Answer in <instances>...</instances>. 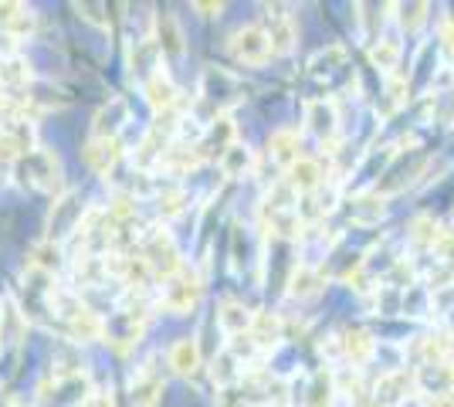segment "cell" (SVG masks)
Returning <instances> with one entry per match:
<instances>
[{"label": "cell", "instance_id": "cell-1", "mask_svg": "<svg viewBox=\"0 0 454 407\" xmlns=\"http://www.w3.org/2000/svg\"><path fill=\"white\" fill-rule=\"evenodd\" d=\"M14 176H18L20 187H31V191H44V194H61L65 180H61V160L58 153L35 146L31 153H20L14 163Z\"/></svg>", "mask_w": 454, "mask_h": 407}, {"label": "cell", "instance_id": "cell-2", "mask_svg": "<svg viewBox=\"0 0 454 407\" xmlns=\"http://www.w3.org/2000/svg\"><path fill=\"white\" fill-rule=\"evenodd\" d=\"M200 292H204V282H200L197 269L180 265L173 275L160 278V289H156V306L180 316V312H190L197 302H200Z\"/></svg>", "mask_w": 454, "mask_h": 407}, {"label": "cell", "instance_id": "cell-3", "mask_svg": "<svg viewBox=\"0 0 454 407\" xmlns=\"http://www.w3.org/2000/svg\"><path fill=\"white\" fill-rule=\"evenodd\" d=\"M139 258L146 262V269L160 278H167L173 271L184 265V258L176 252V241L170 238L167 228H153V231H143L139 238Z\"/></svg>", "mask_w": 454, "mask_h": 407}, {"label": "cell", "instance_id": "cell-4", "mask_svg": "<svg viewBox=\"0 0 454 407\" xmlns=\"http://www.w3.org/2000/svg\"><path fill=\"white\" fill-rule=\"evenodd\" d=\"M305 129L319 136L325 146H333L340 139V106H336V98H309L305 102Z\"/></svg>", "mask_w": 454, "mask_h": 407}, {"label": "cell", "instance_id": "cell-5", "mask_svg": "<svg viewBox=\"0 0 454 407\" xmlns=\"http://www.w3.org/2000/svg\"><path fill=\"white\" fill-rule=\"evenodd\" d=\"M231 59L241 61V65H265L271 59V41H268L265 27H258V24H251V27H241L234 38H231Z\"/></svg>", "mask_w": 454, "mask_h": 407}, {"label": "cell", "instance_id": "cell-6", "mask_svg": "<svg viewBox=\"0 0 454 407\" xmlns=\"http://www.w3.org/2000/svg\"><path fill=\"white\" fill-rule=\"evenodd\" d=\"M200 89H204V98L214 102L217 109L234 106V102H241V96H245V89H241L238 75H231L227 68H207V72H204V82H200Z\"/></svg>", "mask_w": 454, "mask_h": 407}, {"label": "cell", "instance_id": "cell-7", "mask_svg": "<svg viewBox=\"0 0 454 407\" xmlns=\"http://www.w3.org/2000/svg\"><path fill=\"white\" fill-rule=\"evenodd\" d=\"M417 387V377L407 370H394L380 377L377 390H373V407H397L411 397V390Z\"/></svg>", "mask_w": 454, "mask_h": 407}, {"label": "cell", "instance_id": "cell-8", "mask_svg": "<svg viewBox=\"0 0 454 407\" xmlns=\"http://www.w3.org/2000/svg\"><path fill=\"white\" fill-rule=\"evenodd\" d=\"M336 347H340V360H346L353 370H360L363 364H370V360H373V353H377V340L363 330H342L340 336H336Z\"/></svg>", "mask_w": 454, "mask_h": 407}, {"label": "cell", "instance_id": "cell-9", "mask_svg": "<svg viewBox=\"0 0 454 407\" xmlns=\"http://www.w3.org/2000/svg\"><path fill=\"white\" fill-rule=\"evenodd\" d=\"M126 122H129V106H126V98L122 96H113L102 109H98V116H95L92 139H119V133H122Z\"/></svg>", "mask_w": 454, "mask_h": 407}, {"label": "cell", "instance_id": "cell-10", "mask_svg": "<svg viewBox=\"0 0 454 407\" xmlns=\"http://www.w3.org/2000/svg\"><path fill=\"white\" fill-rule=\"evenodd\" d=\"M31 31H35V14H31L24 4H14V0L0 4V35H7V38H14V41H24Z\"/></svg>", "mask_w": 454, "mask_h": 407}, {"label": "cell", "instance_id": "cell-11", "mask_svg": "<svg viewBox=\"0 0 454 407\" xmlns=\"http://www.w3.org/2000/svg\"><path fill=\"white\" fill-rule=\"evenodd\" d=\"M322 180H325V170H322V160H309V156H299L292 167H288V187L295 191V194H312L316 187H319Z\"/></svg>", "mask_w": 454, "mask_h": 407}, {"label": "cell", "instance_id": "cell-12", "mask_svg": "<svg viewBox=\"0 0 454 407\" xmlns=\"http://www.w3.org/2000/svg\"><path fill=\"white\" fill-rule=\"evenodd\" d=\"M146 92V102H150L156 113H170V109H180V89L173 85V78L167 72H156V75L143 85Z\"/></svg>", "mask_w": 454, "mask_h": 407}, {"label": "cell", "instance_id": "cell-13", "mask_svg": "<svg viewBox=\"0 0 454 407\" xmlns=\"http://www.w3.org/2000/svg\"><path fill=\"white\" fill-rule=\"evenodd\" d=\"M251 323H254V312L247 309L245 302L224 299V302L217 306V326H221L227 336H241V333H251Z\"/></svg>", "mask_w": 454, "mask_h": 407}, {"label": "cell", "instance_id": "cell-14", "mask_svg": "<svg viewBox=\"0 0 454 407\" xmlns=\"http://www.w3.org/2000/svg\"><path fill=\"white\" fill-rule=\"evenodd\" d=\"M251 340H254V347L262 349V356H265L268 349H275L285 340V323L278 316H271V312H258L254 323H251Z\"/></svg>", "mask_w": 454, "mask_h": 407}, {"label": "cell", "instance_id": "cell-15", "mask_svg": "<svg viewBox=\"0 0 454 407\" xmlns=\"http://www.w3.org/2000/svg\"><path fill=\"white\" fill-rule=\"evenodd\" d=\"M85 160L98 174H113V167L122 160V139H92L85 146Z\"/></svg>", "mask_w": 454, "mask_h": 407}, {"label": "cell", "instance_id": "cell-16", "mask_svg": "<svg viewBox=\"0 0 454 407\" xmlns=\"http://www.w3.org/2000/svg\"><path fill=\"white\" fill-rule=\"evenodd\" d=\"M336 373L333 370H319V373H312V380H309V387H305V397L302 404L305 407H333L336 401Z\"/></svg>", "mask_w": 454, "mask_h": 407}, {"label": "cell", "instance_id": "cell-17", "mask_svg": "<svg viewBox=\"0 0 454 407\" xmlns=\"http://www.w3.org/2000/svg\"><path fill=\"white\" fill-rule=\"evenodd\" d=\"M383 211L387 207H383V197L380 194H360L346 204V214H349V221L356 228H373L380 217H383Z\"/></svg>", "mask_w": 454, "mask_h": 407}, {"label": "cell", "instance_id": "cell-18", "mask_svg": "<svg viewBox=\"0 0 454 407\" xmlns=\"http://www.w3.org/2000/svg\"><path fill=\"white\" fill-rule=\"evenodd\" d=\"M160 394H163V380L150 373V370H139L129 387V397H133V407H160Z\"/></svg>", "mask_w": 454, "mask_h": 407}, {"label": "cell", "instance_id": "cell-19", "mask_svg": "<svg viewBox=\"0 0 454 407\" xmlns=\"http://www.w3.org/2000/svg\"><path fill=\"white\" fill-rule=\"evenodd\" d=\"M265 35L271 41V55H285L295 44V24L288 20V14H268Z\"/></svg>", "mask_w": 454, "mask_h": 407}, {"label": "cell", "instance_id": "cell-20", "mask_svg": "<svg viewBox=\"0 0 454 407\" xmlns=\"http://www.w3.org/2000/svg\"><path fill=\"white\" fill-rule=\"evenodd\" d=\"M156 44H160V51H167V55H184V27L176 24V18H170V14H160L156 18Z\"/></svg>", "mask_w": 454, "mask_h": 407}, {"label": "cell", "instance_id": "cell-21", "mask_svg": "<svg viewBox=\"0 0 454 407\" xmlns=\"http://www.w3.org/2000/svg\"><path fill=\"white\" fill-rule=\"evenodd\" d=\"M268 156L278 163V167H292L299 160V133L295 129H278V133L268 139Z\"/></svg>", "mask_w": 454, "mask_h": 407}, {"label": "cell", "instance_id": "cell-22", "mask_svg": "<svg viewBox=\"0 0 454 407\" xmlns=\"http://www.w3.org/2000/svg\"><path fill=\"white\" fill-rule=\"evenodd\" d=\"M170 367L176 373H184V377L197 373V367H200V347H197L193 336H184V340H176L170 347Z\"/></svg>", "mask_w": 454, "mask_h": 407}, {"label": "cell", "instance_id": "cell-23", "mask_svg": "<svg viewBox=\"0 0 454 407\" xmlns=\"http://www.w3.org/2000/svg\"><path fill=\"white\" fill-rule=\"evenodd\" d=\"M254 167H258V156H254V150L241 146V143H231L224 153H221V170H224L227 176H245V174H251Z\"/></svg>", "mask_w": 454, "mask_h": 407}, {"label": "cell", "instance_id": "cell-24", "mask_svg": "<svg viewBox=\"0 0 454 407\" xmlns=\"http://www.w3.org/2000/svg\"><path fill=\"white\" fill-rule=\"evenodd\" d=\"M210 373H214V384L224 390V387H234L241 377H245L247 370H245V364L231 353V349H224V353H217L214 356V367H210Z\"/></svg>", "mask_w": 454, "mask_h": 407}, {"label": "cell", "instance_id": "cell-25", "mask_svg": "<svg viewBox=\"0 0 454 407\" xmlns=\"http://www.w3.org/2000/svg\"><path fill=\"white\" fill-rule=\"evenodd\" d=\"M370 61L377 65L383 75L390 78L394 68L400 65V41L397 38H377V44L370 48Z\"/></svg>", "mask_w": 454, "mask_h": 407}, {"label": "cell", "instance_id": "cell-26", "mask_svg": "<svg viewBox=\"0 0 454 407\" xmlns=\"http://www.w3.org/2000/svg\"><path fill=\"white\" fill-rule=\"evenodd\" d=\"M322 286V275L312 265H299L295 275H292V286H288V295L292 299H312Z\"/></svg>", "mask_w": 454, "mask_h": 407}, {"label": "cell", "instance_id": "cell-27", "mask_svg": "<svg viewBox=\"0 0 454 407\" xmlns=\"http://www.w3.org/2000/svg\"><path fill=\"white\" fill-rule=\"evenodd\" d=\"M27 265L38 271H48V275H55V271L61 269V245H55V241H41V245H35V248H31V258H27Z\"/></svg>", "mask_w": 454, "mask_h": 407}, {"label": "cell", "instance_id": "cell-28", "mask_svg": "<svg viewBox=\"0 0 454 407\" xmlns=\"http://www.w3.org/2000/svg\"><path fill=\"white\" fill-rule=\"evenodd\" d=\"M184 211H187V194H184L180 187L160 194V217H163V221H176Z\"/></svg>", "mask_w": 454, "mask_h": 407}, {"label": "cell", "instance_id": "cell-29", "mask_svg": "<svg viewBox=\"0 0 454 407\" xmlns=\"http://www.w3.org/2000/svg\"><path fill=\"white\" fill-rule=\"evenodd\" d=\"M390 11H397V20L403 24V27H420L424 24V18H427V4H397V7H390Z\"/></svg>", "mask_w": 454, "mask_h": 407}, {"label": "cell", "instance_id": "cell-30", "mask_svg": "<svg viewBox=\"0 0 454 407\" xmlns=\"http://www.w3.org/2000/svg\"><path fill=\"white\" fill-rule=\"evenodd\" d=\"M437 234H441V228L431 217H417L414 224H411V238H414L417 245H424V248H434Z\"/></svg>", "mask_w": 454, "mask_h": 407}, {"label": "cell", "instance_id": "cell-31", "mask_svg": "<svg viewBox=\"0 0 454 407\" xmlns=\"http://www.w3.org/2000/svg\"><path fill=\"white\" fill-rule=\"evenodd\" d=\"M434 252L441 262H454V228H441L434 241Z\"/></svg>", "mask_w": 454, "mask_h": 407}, {"label": "cell", "instance_id": "cell-32", "mask_svg": "<svg viewBox=\"0 0 454 407\" xmlns=\"http://www.w3.org/2000/svg\"><path fill=\"white\" fill-rule=\"evenodd\" d=\"M431 407H454V387L434 390V401H431Z\"/></svg>", "mask_w": 454, "mask_h": 407}, {"label": "cell", "instance_id": "cell-33", "mask_svg": "<svg viewBox=\"0 0 454 407\" xmlns=\"http://www.w3.org/2000/svg\"><path fill=\"white\" fill-rule=\"evenodd\" d=\"M14 401H18L14 394H7V390H0V407H14Z\"/></svg>", "mask_w": 454, "mask_h": 407}, {"label": "cell", "instance_id": "cell-34", "mask_svg": "<svg viewBox=\"0 0 454 407\" xmlns=\"http://www.w3.org/2000/svg\"><path fill=\"white\" fill-rule=\"evenodd\" d=\"M234 407H254V404H247V401H241V404H234Z\"/></svg>", "mask_w": 454, "mask_h": 407}]
</instances>
